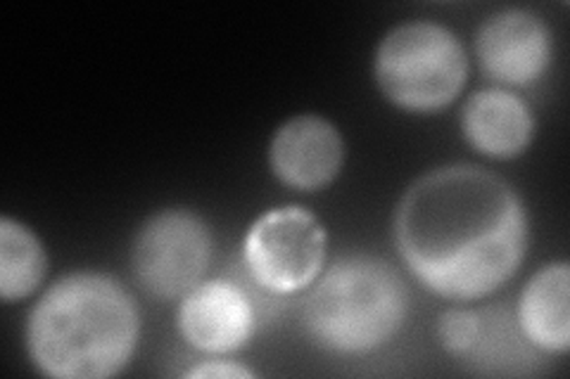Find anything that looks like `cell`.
Here are the masks:
<instances>
[{"instance_id":"1","label":"cell","mask_w":570,"mask_h":379,"mask_svg":"<svg viewBox=\"0 0 570 379\" xmlns=\"http://www.w3.org/2000/svg\"><path fill=\"white\" fill-rule=\"evenodd\" d=\"M521 195L483 167L428 171L395 213V242L412 276L442 299L475 301L504 287L525 259Z\"/></svg>"},{"instance_id":"2","label":"cell","mask_w":570,"mask_h":379,"mask_svg":"<svg viewBox=\"0 0 570 379\" xmlns=\"http://www.w3.org/2000/svg\"><path fill=\"white\" fill-rule=\"evenodd\" d=\"M140 337L136 299L119 280L77 270L50 285L27 318V353L56 379H107L129 366Z\"/></svg>"},{"instance_id":"3","label":"cell","mask_w":570,"mask_h":379,"mask_svg":"<svg viewBox=\"0 0 570 379\" xmlns=\"http://www.w3.org/2000/svg\"><path fill=\"white\" fill-rule=\"evenodd\" d=\"M409 292L387 261L371 255L337 259L309 287L302 318L309 337L326 351L371 353L400 332Z\"/></svg>"},{"instance_id":"4","label":"cell","mask_w":570,"mask_h":379,"mask_svg":"<svg viewBox=\"0 0 570 379\" xmlns=\"http://www.w3.org/2000/svg\"><path fill=\"white\" fill-rule=\"evenodd\" d=\"M373 77L385 100L400 110L431 114L459 98L469 79V56L444 24L404 22L383 36Z\"/></svg>"},{"instance_id":"5","label":"cell","mask_w":570,"mask_h":379,"mask_svg":"<svg viewBox=\"0 0 570 379\" xmlns=\"http://www.w3.org/2000/svg\"><path fill=\"white\" fill-rule=\"evenodd\" d=\"M328 235L302 207H278L249 226L243 261L262 290L285 297L309 290L326 263Z\"/></svg>"},{"instance_id":"6","label":"cell","mask_w":570,"mask_h":379,"mask_svg":"<svg viewBox=\"0 0 570 379\" xmlns=\"http://www.w3.org/2000/svg\"><path fill=\"white\" fill-rule=\"evenodd\" d=\"M212 259V235L198 213L165 209L140 226L131 247L138 285L155 299H181L203 282Z\"/></svg>"},{"instance_id":"7","label":"cell","mask_w":570,"mask_h":379,"mask_svg":"<svg viewBox=\"0 0 570 379\" xmlns=\"http://www.w3.org/2000/svg\"><path fill=\"white\" fill-rule=\"evenodd\" d=\"M554 41L542 17L513 8L494 12L475 33V58L497 83L523 88L540 81L551 64Z\"/></svg>"},{"instance_id":"8","label":"cell","mask_w":570,"mask_h":379,"mask_svg":"<svg viewBox=\"0 0 570 379\" xmlns=\"http://www.w3.org/2000/svg\"><path fill=\"white\" fill-rule=\"evenodd\" d=\"M178 332L186 345L207 356H228L245 349L257 328L253 299L230 280H205L178 303Z\"/></svg>"},{"instance_id":"9","label":"cell","mask_w":570,"mask_h":379,"mask_svg":"<svg viewBox=\"0 0 570 379\" xmlns=\"http://www.w3.org/2000/svg\"><path fill=\"white\" fill-rule=\"evenodd\" d=\"M343 164V136L324 117L297 114L281 123L269 142L272 173L285 188L316 192L333 183Z\"/></svg>"},{"instance_id":"10","label":"cell","mask_w":570,"mask_h":379,"mask_svg":"<svg viewBox=\"0 0 570 379\" xmlns=\"http://www.w3.org/2000/svg\"><path fill=\"white\" fill-rule=\"evenodd\" d=\"M461 133L469 146L490 159H515L534 136L530 104L507 88H485L461 107Z\"/></svg>"},{"instance_id":"11","label":"cell","mask_w":570,"mask_h":379,"mask_svg":"<svg viewBox=\"0 0 570 379\" xmlns=\"http://www.w3.org/2000/svg\"><path fill=\"white\" fill-rule=\"evenodd\" d=\"M570 266L547 263L530 278L519 299L515 322L534 351L566 353L570 347Z\"/></svg>"},{"instance_id":"12","label":"cell","mask_w":570,"mask_h":379,"mask_svg":"<svg viewBox=\"0 0 570 379\" xmlns=\"http://www.w3.org/2000/svg\"><path fill=\"white\" fill-rule=\"evenodd\" d=\"M48 257L43 242L24 223L0 219V297L17 301L31 297L43 285Z\"/></svg>"},{"instance_id":"13","label":"cell","mask_w":570,"mask_h":379,"mask_svg":"<svg viewBox=\"0 0 570 379\" xmlns=\"http://www.w3.org/2000/svg\"><path fill=\"white\" fill-rule=\"evenodd\" d=\"M438 339L454 358H469L480 339V311L448 309L438 320Z\"/></svg>"},{"instance_id":"14","label":"cell","mask_w":570,"mask_h":379,"mask_svg":"<svg viewBox=\"0 0 570 379\" xmlns=\"http://www.w3.org/2000/svg\"><path fill=\"white\" fill-rule=\"evenodd\" d=\"M255 375L257 372L236 363V360H224V358L203 360V363L193 366L184 372V377H195V379H247Z\"/></svg>"}]
</instances>
